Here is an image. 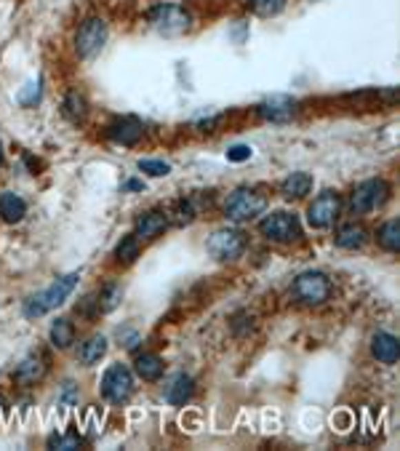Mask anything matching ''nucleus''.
<instances>
[{
  "mask_svg": "<svg viewBox=\"0 0 400 451\" xmlns=\"http://www.w3.org/2000/svg\"><path fill=\"white\" fill-rule=\"evenodd\" d=\"M51 449H61V451H70V449H78L80 446V435L78 432H67V435H54L48 441Z\"/></svg>",
  "mask_w": 400,
  "mask_h": 451,
  "instance_id": "c85d7f7f",
  "label": "nucleus"
},
{
  "mask_svg": "<svg viewBox=\"0 0 400 451\" xmlns=\"http://www.w3.org/2000/svg\"><path fill=\"white\" fill-rule=\"evenodd\" d=\"M377 241L384 251H400V222L398 219H390L379 227L377 232Z\"/></svg>",
  "mask_w": 400,
  "mask_h": 451,
  "instance_id": "b1692460",
  "label": "nucleus"
},
{
  "mask_svg": "<svg viewBox=\"0 0 400 451\" xmlns=\"http://www.w3.org/2000/svg\"><path fill=\"white\" fill-rule=\"evenodd\" d=\"M61 112H64V118H67V121H72V123H83V121H86V115H88L86 97L78 94V91H70V94L64 97V102H61Z\"/></svg>",
  "mask_w": 400,
  "mask_h": 451,
  "instance_id": "412c9836",
  "label": "nucleus"
},
{
  "mask_svg": "<svg viewBox=\"0 0 400 451\" xmlns=\"http://www.w3.org/2000/svg\"><path fill=\"white\" fill-rule=\"evenodd\" d=\"M147 19H150V24H152L158 32H163V35H181V32H187L190 24H192L190 14H187L181 6H177V3L155 6V8L147 14Z\"/></svg>",
  "mask_w": 400,
  "mask_h": 451,
  "instance_id": "423d86ee",
  "label": "nucleus"
},
{
  "mask_svg": "<svg viewBox=\"0 0 400 451\" xmlns=\"http://www.w3.org/2000/svg\"><path fill=\"white\" fill-rule=\"evenodd\" d=\"M166 225H168V219H166L163 211H144L139 219H137L134 235H137V238H144V241H152V238H158L160 232L166 230Z\"/></svg>",
  "mask_w": 400,
  "mask_h": 451,
  "instance_id": "2eb2a0df",
  "label": "nucleus"
},
{
  "mask_svg": "<svg viewBox=\"0 0 400 451\" xmlns=\"http://www.w3.org/2000/svg\"><path fill=\"white\" fill-rule=\"evenodd\" d=\"M339 208H341V201L334 190L320 192L318 198L310 203V208H307V225L312 227V230H326V227H331L334 225V219L339 217Z\"/></svg>",
  "mask_w": 400,
  "mask_h": 451,
  "instance_id": "6e6552de",
  "label": "nucleus"
},
{
  "mask_svg": "<svg viewBox=\"0 0 400 451\" xmlns=\"http://www.w3.org/2000/svg\"><path fill=\"white\" fill-rule=\"evenodd\" d=\"M101 395L110 401V403H126L131 395H134V377L131 371L126 369L123 363H115L104 371L101 377Z\"/></svg>",
  "mask_w": 400,
  "mask_h": 451,
  "instance_id": "0eeeda50",
  "label": "nucleus"
},
{
  "mask_svg": "<svg viewBox=\"0 0 400 451\" xmlns=\"http://www.w3.org/2000/svg\"><path fill=\"white\" fill-rule=\"evenodd\" d=\"M246 248V235L240 230H217L211 238H208V251L214 259L219 262H232L238 259Z\"/></svg>",
  "mask_w": 400,
  "mask_h": 451,
  "instance_id": "1a4fd4ad",
  "label": "nucleus"
},
{
  "mask_svg": "<svg viewBox=\"0 0 400 451\" xmlns=\"http://www.w3.org/2000/svg\"><path fill=\"white\" fill-rule=\"evenodd\" d=\"M387 198H390V187H387L384 179H366L352 190L350 211L352 214H371V211H377V208L387 203Z\"/></svg>",
  "mask_w": 400,
  "mask_h": 451,
  "instance_id": "39448f33",
  "label": "nucleus"
},
{
  "mask_svg": "<svg viewBox=\"0 0 400 451\" xmlns=\"http://www.w3.org/2000/svg\"><path fill=\"white\" fill-rule=\"evenodd\" d=\"M78 278H80L78 272H70V275L57 278L48 288H43L40 294L30 297V299L24 302V315H27V318H40V315H46L48 310L64 305V299L72 294V288L78 286Z\"/></svg>",
  "mask_w": 400,
  "mask_h": 451,
  "instance_id": "f257e3e1",
  "label": "nucleus"
},
{
  "mask_svg": "<svg viewBox=\"0 0 400 451\" xmlns=\"http://www.w3.org/2000/svg\"><path fill=\"white\" fill-rule=\"evenodd\" d=\"M120 297H123V288H120L118 283H107V286L101 288L97 305H99L101 312H112V310L120 305Z\"/></svg>",
  "mask_w": 400,
  "mask_h": 451,
  "instance_id": "393cba45",
  "label": "nucleus"
},
{
  "mask_svg": "<svg viewBox=\"0 0 400 451\" xmlns=\"http://www.w3.org/2000/svg\"><path fill=\"white\" fill-rule=\"evenodd\" d=\"M310 190H312V177H310L307 171L291 174V177L283 182V187H280L283 198H288V201H299V198H304Z\"/></svg>",
  "mask_w": 400,
  "mask_h": 451,
  "instance_id": "a211bd4d",
  "label": "nucleus"
},
{
  "mask_svg": "<svg viewBox=\"0 0 400 451\" xmlns=\"http://www.w3.org/2000/svg\"><path fill=\"white\" fill-rule=\"evenodd\" d=\"M115 254H118L120 262L131 265V262L139 257V238H137V235H126L118 243V248H115Z\"/></svg>",
  "mask_w": 400,
  "mask_h": 451,
  "instance_id": "a878e982",
  "label": "nucleus"
},
{
  "mask_svg": "<svg viewBox=\"0 0 400 451\" xmlns=\"http://www.w3.org/2000/svg\"><path fill=\"white\" fill-rule=\"evenodd\" d=\"M291 294H294V299H297L299 305L318 308V305H323V302L331 297V281H328L326 272L310 270V272H301L299 278L294 281Z\"/></svg>",
  "mask_w": 400,
  "mask_h": 451,
  "instance_id": "f03ea898",
  "label": "nucleus"
},
{
  "mask_svg": "<svg viewBox=\"0 0 400 451\" xmlns=\"http://www.w3.org/2000/svg\"><path fill=\"white\" fill-rule=\"evenodd\" d=\"M264 206H267V198L257 192V190H251V187H238L227 201H224V217L230 219V222H248V219H254L257 214L264 211Z\"/></svg>",
  "mask_w": 400,
  "mask_h": 451,
  "instance_id": "7ed1b4c3",
  "label": "nucleus"
},
{
  "mask_svg": "<svg viewBox=\"0 0 400 451\" xmlns=\"http://www.w3.org/2000/svg\"><path fill=\"white\" fill-rule=\"evenodd\" d=\"M139 171H144L147 177H168V174H171V166L166 163V161H152V158H147V161H139Z\"/></svg>",
  "mask_w": 400,
  "mask_h": 451,
  "instance_id": "cd10ccee",
  "label": "nucleus"
},
{
  "mask_svg": "<svg viewBox=\"0 0 400 451\" xmlns=\"http://www.w3.org/2000/svg\"><path fill=\"white\" fill-rule=\"evenodd\" d=\"M24 214H27V203L21 201L17 192H0V217L8 222V225H17L24 219Z\"/></svg>",
  "mask_w": 400,
  "mask_h": 451,
  "instance_id": "f3484780",
  "label": "nucleus"
},
{
  "mask_svg": "<svg viewBox=\"0 0 400 451\" xmlns=\"http://www.w3.org/2000/svg\"><path fill=\"white\" fill-rule=\"evenodd\" d=\"M141 137H144V126L137 118H120L115 123H110V139L123 147H134Z\"/></svg>",
  "mask_w": 400,
  "mask_h": 451,
  "instance_id": "ddd939ff",
  "label": "nucleus"
},
{
  "mask_svg": "<svg viewBox=\"0 0 400 451\" xmlns=\"http://www.w3.org/2000/svg\"><path fill=\"white\" fill-rule=\"evenodd\" d=\"M259 115L264 121H272V123L291 121L297 115V102L291 97H270L267 102L259 104Z\"/></svg>",
  "mask_w": 400,
  "mask_h": 451,
  "instance_id": "f8f14e48",
  "label": "nucleus"
},
{
  "mask_svg": "<svg viewBox=\"0 0 400 451\" xmlns=\"http://www.w3.org/2000/svg\"><path fill=\"white\" fill-rule=\"evenodd\" d=\"M134 371L139 374L141 379L155 382V379H160V374H163V361H160L155 352H141V355H137V361H134Z\"/></svg>",
  "mask_w": 400,
  "mask_h": 451,
  "instance_id": "aec40b11",
  "label": "nucleus"
},
{
  "mask_svg": "<svg viewBox=\"0 0 400 451\" xmlns=\"http://www.w3.org/2000/svg\"><path fill=\"white\" fill-rule=\"evenodd\" d=\"M259 232L272 243H291L301 235L299 217L291 211H272L259 222Z\"/></svg>",
  "mask_w": 400,
  "mask_h": 451,
  "instance_id": "20e7f679",
  "label": "nucleus"
},
{
  "mask_svg": "<svg viewBox=\"0 0 400 451\" xmlns=\"http://www.w3.org/2000/svg\"><path fill=\"white\" fill-rule=\"evenodd\" d=\"M248 158H251V147H246V144H235L227 150V161H232V163H243Z\"/></svg>",
  "mask_w": 400,
  "mask_h": 451,
  "instance_id": "7c9ffc66",
  "label": "nucleus"
},
{
  "mask_svg": "<svg viewBox=\"0 0 400 451\" xmlns=\"http://www.w3.org/2000/svg\"><path fill=\"white\" fill-rule=\"evenodd\" d=\"M104 352H107V339L104 337H91V339H86L78 350V361L83 366H94V363H99L101 358H104Z\"/></svg>",
  "mask_w": 400,
  "mask_h": 451,
  "instance_id": "6ab92c4d",
  "label": "nucleus"
},
{
  "mask_svg": "<svg viewBox=\"0 0 400 451\" xmlns=\"http://www.w3.org/2000/svg\"><path fill=\"white\" fill-rule=\"evenodd\" d=\"M126 190H144V182H139V179H131V182H126Z\"/></svg>",
  "mask_w": 400,
  "mask_h": 451,
  "instance_id": "2f4dec72",
  "label": "nucleus"
},
{
  "mask_svg": "<svg viewBox=\"0 0 400 451\" xmlns=\"http://www.w3.org/2000/svg\"><path fill=\"white\" fill-rule=\"evenodd\" d=\"M248 6H251V11L257 17H275V14L283 11L286 0H248Z\"/></svg>",
  "mask_w": 400,
  "mask_h": 451,
  "instance_id": "bb28decb",
  "label": "nucleus"
},
{
  "mask_svg": "<svg viewBox=\"0 0 400 451\" xmlns=\"http://www.w3.org/2000/svg\"><path fill=\"white\" fill-rule=\"evenodd\" d=\"M371 352H374V358H377L379 363H384V366H395L400 358L398 337H392V334H387V331L374 334V339H371Z\"/></svg>",
  "mask_w": 400,
  "mask_h": 451,
  "instance_id": "4468645a",
  "label": "nucleus"
},
{
  "mask_svg": "<svg viewBox=\"0 0 400 451\" xmlns=\"http://www.w3.org/2000/svg\"><path fill=\"white\" fill-rule=\"evenodd\" d=\"M75 342V326L70 318H57L51 323V345L59 350H67Z\"/></svg>",
  "mask_w": 400,
  "mask_h": 451,
  "instance_id": "5701e85b",
  "label": "nucleus"
},
{
  "mask_svg": "<svg viewBox=\"0 0 400 451\" xmlns=\"http://www.w3.org/2000/svg\"><path fill=\"white\" fill-rule=\"evenodd\" d=\"M46 371H48V358L40 350H35V352H30L19 366H17L14 379L21 382V385H35V382H40L46 377Z\"/></svg>",
  "mask_w": 400,
  "mask_h": 451,
  "instance_id": "9b49d317",
  "label": "nucleus"
},
{
  "mask_svg": "<svg viewBox=\"0 0 400 451\" xmlns=\"http://www.w3.org/2000/svg\"><path fill=\"white\" fill-rule=\"evenodd\" d=\"M192 392H195V382H192V377H187V374H177V377L171 379L168 390H166V401H168L171 406H184V403L192 398Z\"/></svg>",
  "mask_w": 400,
  "mask_h": 451,
  "instance_id": "dca6fc26",
  "label": "nucleus"
},
{
  "mask_svg": "<svg viewBox=\"0 0 400 451\" xmlns=\"http://www.w3.org/2000/svg\"><path fill=\"white\" fill-rule=\"evenodd\" d=\"M0 163H3V152H0Z\"/></svg>",
  "mask_w": 400,
  "mask_h": 451,
  "instance_id": "473e14b6",
  "label": "nucleus"
},
{
  "mask_svg": "<svg viewBox=\"0 0 400 451\" xmlns=\"http://www.w3.org/2000/svg\"><path fill=\"white\" fill-rule=\"evenodd\" d=\"M177 214H179V217H177V222H179V225H187V222H192V219H195L198 208H195V203L187 198V201H179V203H177Z\"/></svg>",
  "mask_w": 400,
  "mask_h": 451,
  "instance_id": "c756f323",
  "label": "nucleus"
},
{
  "mask_svg": "<svg viewBox=\"0 0 400 451\" xmlns=\"http://www.w3.org/2000/svg\"><path fill=\"white\" fill-rule=\"evenodd\" d=\"M366 238H368V232H366V227L363 225H344L337 232V246L339 248H347V251H352V248H360L366 243Z\"/></svg>",
  "mask_w": 400,
  "mask_h": 451,
  "instance_id": "4be33fe9",
  "label": "nucleus"
},
{
  "mask_svg": "<svg viewBox=\"0 0 400 451\" xmlns=\"http://www.w3.org/2000/svg\"><path fill=\"white\" fill-rule=\"evenodd\" d=\"M107 41V24L101 19H86L78 27L75 35V48L83 59H91L94 54H99L101 46Z\"/></svg>",
  "mask_w": 400,
  "mask_h": 451,
  "instance_id": "9d476101",
  "label": "nucleus"
}]
</instances>
